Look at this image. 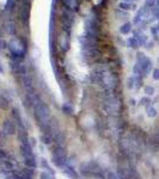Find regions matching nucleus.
<instances>
[{"mask_svg":"<svg viewBox=\"0 0 159 179\" xmlns=\"http://www.w3.org/2000/svg\"><path fill=\"white\" fill-rule=\"evenodd\" d=\"M41 179H51L50 174L47 172H42L41 173Z\"/></svg>","mask_w":159,"mask_h":179,"instance_id":"nucleus-7","label":"nucleus"},{"mask_svg":"<svg viewBox=\"0 0 159 179\" xmlns=\"http://www.w3.org/2000/svg\"><path fill=\"white\" fill-rule=\"evenodd\" d=\"M121 7H122V8H125V10H128L131 6L127 5V4H121Z\"/></svg>","mask_w":159,"mask_h":179,"instance_id":"nucleus-12","label":"nucleus"},{"mask_svg":"<svg viewBox=\"0 0 159 179\" xmlns=\"http://www.w3.org/2000/svg\"><path fill=\"white\" fill-rule=\"evenodd\" d=\"M63 168H64L65 173H67V174H68V176H69L70 178L77 179V177H78V176H77V173L75 172V170H74V168H71V167L67 166V165H65V166L63 167Z\"/></svg>","mask_w":159,"mask_h":179,"instance_id":"nucleus-3","label":"nucleus"},{"mask_svg":"<svg viewBox=\"0 0 159 179\" xmlns=\"http://www.w3.org/2000/svg\"><path fill=\"white\" fill-rule=\"evenodd\" d=\"M125 1H130V0H125Z\"/></svg>","mask_w":159,"mask_h":179,"instance_id":"nucleus-14","label":"nucleus"},{"mask_svg":"<svg viewBox=\"0 0 159 179\" xmlns=\"http://www.w3.org/2000/svg\"><path fill=\"white\" fill-rule=\"evenodd\" d=\"M128 87H130V89L133 87V78H131L130 80H128Z\"/></svg>","mask_w":159,"mask_h":179,"instance_id":"nucleus-11","label":"nucleus"},{"mask_svg":"<svg viewBox=\"0 0 159 179\" xmlns=\"http://www.w3.org/2000/svg\"><path fill=\"white\" fill-rule=\"evenodd\" d=\"M153 3H154V0H147V3H146V4L150 5V6H152L153 5Z\"/></svg>","mask_w":159,"mask_h":179,"instance_id":"nucleus-13","label":"nucleus"},{"mask_svg":"<svg viewBox=\"0 0 159 179\" xmlns=\"http://www.w3.org/2000/svg\"><path fill=\"white\" fill-rule=\"evenodd\" d=\"M145 93L147 95H152L154 93V89L152 86H146V87H145Z\"/></svg>","mask_w":159,"mask_h":179,"instance_id":"nucleus-6","label":"nucleus"},{"mask_svg":"<svg viewBox=\"0 0 159 179\" xmlns=\"http://www.w3.org/2000/svg\"><path fill=\"white\" fill-rule=\"evenodd\" d=\"M147 103H151L150 99H147V98H142V100H140V104H142V105H146Z\"/></svg>","mask_w":159,"mask_h":179,"instance_id":"nucleus-10","label":"nucleus"},{"mask_svg":"<svg viewBox=\"0 0 159 179\" xmlns=\"http://www.w3.org/2000/svg\"><path fill=\"white\" fill-rule=\"evenodd\" d=\"M33 113H35L36 119L41 123V125L47 124L49 123V121L51 119V115H50V110L49 107L42 103V101H38L33 105Z\"/></svg>","mask_w":159,"mask_h":179,"instance_id":"nucleus-1","label":"nucleus"},{"mask_svg":"<svg viewBox=\"0 0 159 179\" xmlns=\"http://www.w3.org/2000/svg\"><path fill=\"white\" fill-rule=\"evenodd\" d=\"M153 79L154 80H159V69H154L153 71Z\"/></svg>","mask_w":159,"mask_h":179,"instance_id":"nucleus-8","label":"nucleus"},{"mask_svg":"<svg viewBox=\"0 0 159 179\" xmlns=\"http://www.w3.org/2000/svg\"><path fill=\"white\" fill-rule=\"evenodd\" d=\"M146 111H147V116L148 117H154V116H156V115H157V111H156V109H154L153 106H147V110H146Z\"/></svg>","mask_w":159,"mask_h":179,"instance_id":"nucleus-4","label":"nucleus"},{"mask_svg":"<svg viewBox=\"0 0 159 179\" xmlns=\"http://www.w3.org/2000/svg\"><path fill=\"white\" fill-rule=\"evenodd\" d=\"M2 131L5 133L6 135H11L13 133V123L11 121H6L4 125H2Z\"/></svg>","mask_w":159,"mask_h":179,"instance_id":"nucleus-2","label":"nucleus"},{"mask_svg":"<svg viewBox=\"0 0 159 179\" xmlns=\"http://www.w3.org/2000/svg\"><path fill=\"white\" fill-rule=\"evenodd\" d=\"M108 179H120V177L117 176V174H114V173H109L108 174Z\"/></svg>","mask_w":159,"mask_h":179,"instance_id":"nucleus-9","label":"nucleus"},{"mask_svg":"<svg viewBox=\"0 0 159 179\" xmlns=\"http://www.w3.org/2000/svg\"><path fill=\"white\" fill-rule=\"evenodd\" d=\"M130 31H131V24L130 23L125 24L124 26L121 28V32H122V34H128Z\"/></svg>","mask_w":159,"mask_h":179,"instance_id":"nucleus-5","label":"nucleus"}]
</instances>
